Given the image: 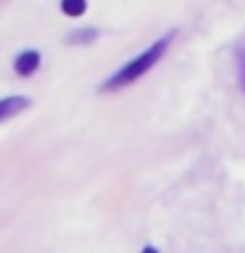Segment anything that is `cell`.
Segmentation results:
<instances>
[{
    "instance_id": "obj_1",
    "label": "cell",
    "mask_w": 245,
    "mask_h": 253,
    "mask_svg": "<svg viewBox=\"0 0 245 253\" xmlns=\"http://www.w3.org/2000/svg\"><path fill=\"white\" fill-rule=\"evenodd\" d=\"M174 37H177V32L171 29V32H166L163 37H158L156 42H150L142 53H137L132 61H126L119 71H114V74H111L106 82L100 84V92H116V90H124V87H129V84L137 82V79H142V77H145L148 71L153 69L156 63L166 55L169 45L174 42Z\"/></svg>"
},
{
    "instance_id": "obj_2",
    "label": "cell",
    "mask_w": 245,
    "mask_h": 253,
    "mask_svg": "<svg viewBox=\"0 0 245 253\" xmlns=\"http://www.w3.org/2000/svg\"><path fill=\"white\" fill-rule=\"evenodd\" d=\"M40 63H42V55H40L37 50H21L13 58V71L19 77H32L40 69Z\"/></svg>"
},
{
    "instance_id": "obj_3",
    "label": "cell",
    "mask_w": 245,
    "mask_h": 253,
    "mask_svg": "<svg viewBox=\"0 0 245 253\" xmlns=\"http://www.w3.org/2000/svg\"><path fill=\"white\" fill-rule=\"evenodd\" d=\"M29 98L27 95H8V98H0V124L8 122V119H13L16 114H21V111L29 108Z\"/></svg>"
},
{
    "instance_id": "obj_4",
    "label": "cell",
    "mask_w": 245,
    "mask_h": 253,
    "mask_svg": "<svg viewBox=\"0 0 245 253\" xmlns=\"http://www.w3.org/2000/svg\"><path fill=\"white\" fill-rule=\"evenodd\" d=\"M98 37H100V32H98V29L87 27V29L71 32V35H69V42H71V45H90V42H95Z\"/></svg>"
},
{
    "instance_id": "obj_5",
    "label": "cell",
    "mask_w": 245,
    "mask_h": 253,
    "mask_svg": "<svg viewBox=\"0 0 245 253\" xmlns=\"http://www.w3.org/2000/svg\"><path fill=\"white\" fill-rule=\"evenodd\" d=\"M61 11L71 19H79L87 11V0H61Z\"/></svg>"
},
{
    "instance_id": "obj_6",
    "label": "cell",
    "mask_w": 245,
    "mask_h": 253,
    "mask_svg": "<svg viewBox=\"0 0 245 253\" xmlns=\"http://www.w3.org/2000/svg\"><path fill=\"white\" fill-rule=\"evenodd\" d=\"M235 66H237V82H240V90L245 92V45L235 47Z\"/></svg>"
},
{
    "instance_id": "obj_7",
    "label": "cell",
    "mask_w": 245,
    "mask_h": 253,
    "mask_svg": "<svg viewBox=\"0 0 245 253\" xmlns=\"http://www.w3.org/2000/svg\"><path fill=\"white\" fill-rule=\"evenodd\" d=\"M140 253H161V251H158V248H156V245H145V248H142Z\"/></svg>"
}]
</instances>
